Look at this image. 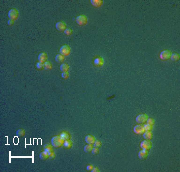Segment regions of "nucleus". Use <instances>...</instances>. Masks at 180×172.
<instances>
[{"mask_svg": "<svg viewBox=\"0 0 180 172\" xmlns=\"http://www.w3.org/2000/svg\"><path fill=\"white\" fill-rule=\"evenodd\" d=\"M60 137H61V139L63 141H65V140H69V138H70V134L68 132H61L60 133Z\"/></svg>", "mask_w": 180, "mask_h": 172, "instance_id": "nucleus-15", "label": "nucleus"}, {"mask_svg": "<svg viewBox=\"0 0 180 172\" xmlns=\"http://www.w3.org/2000/svg\"><path fill=\"white\" fill-rule=\"evenodd\" d=\"M44 69L45 70H51L52 69V64L50 62H48V61L44 62Z\"/></svg>", "mask_w": 180, "mask_h": 172, "instance_id": "nucleus-23", "label": "nucleus"}, {"mask_svg": "<svg viewBox=\"0 0 180 172\" xmlns=\"http://www.w3.org/2000/svg\"><path fill=\"white\" fill-rule=\"evenodd\" d=\"M143 127H144L145 131H151L152 128H153V125H150V124H147V123H146L145 125H143Z\"/></svg>", "mask_w": 180, "mask_h": 172, "instance_id": "nucleus-25", "label": "nucleus"}, {"mask_svg": "<svg viewBox=\"0 0 180 172\" xmlns=\"http://www.w3.org/2000/svg\"><path fill=\"white\" fill-rule=\"evenodd\" d=\"M91 4L94 6V7H100L101 5L103 4V1L102 0H91Z\"/></svg>", "mask_w": 180, "mask_h": 172, "instance_id": "nucleus-16", "label": "nucleus"}, {"mask_svg": "<svg viewBox=\"0 0 180 172\" xmlns=\"http://www.w3.org/2000/svg\"><path fill=\"white\" fill-rule=\"evenodd\" d=\"M138 157H139L141 160L146 159L148 157V150H145V149H142V150H140L139 152H138Z\"/></svg>", "mask_w": 180, "mask_h": 172, "instance_id": "nucleus-9", "label": "nucleus"}, {"mask_svg": "<svg viewBox=\"0 0 180 172\" xmlns=\"http://www.w3.org/2000/svg\"><path fill=\"white\" fill-rule=\"evenodd\" d=\"M18 16H19V13H18V11L16 9H10L9 12H8V17L10 20H16Z\"/></svg>", "mask_w": 180, "mask_h": 172, "instance_id": "nucleus-3", "label": "nucleus"}, {"mask_svg": "<svg viewBox=\"0 0 180 172\" xmlns=\"http://www.w3.org/2000/svg\"><path fill=\"white\" fill-rule=\"evenodd\" d=\"M91 171H92V172H98V171H99V169H98V168H96V167H93Z\"/></svg>", "mask_w": 180, "mask_h": 172, "instance_id": "nucleus-35", "label": "nucleus"}, {"mask_svg": "<svg viewBox=\"0 0 180 172\" xmlns=\"http://www.w3.org/2000/svg\"><path fill=\"white\" fill-rule=\"evenodd\" d=\"M147 118H148L147 115L140 114V115H138V116L135 118V120H136V122L138 123V124H141V123H145L146 120H147Z\"/></svg>", "mask_w": 180, "mask_h": 172, "instance_id": "nucleus-6", "label": "nucleus"}, {"mask_svg": "<svg viewBox=\"0 0 180 172\" xmlns=\"http://www.w3.org/2000/svg\"><path fill=\"white\" fill-rule=\"evenodd\" d=\"M95 137L94 136H92V135H87V136H86L85 137V142H86V143H87V144H93V143H94V142H95Z\"/></svg>", "mask_w": 180, "mask_h": 172, "instance_id": "nucleus-12", "label": "nucleus"}, {"mask_svg": "<svg viewBox=\"0 0 180 172\" xmlns=\"http://www.w3.org/2000/svg\"><path fill=\"white\" fill-rule=\"evenodd\" d=\"M92 168H93V165L89 164V165H87V167H86V169H87L88 171H91V170H92Z\"/></svg>", "mask_w": 180, "mask_h": 172, "instance_id": "nucleus-33", "label": "nucleus"}, {"mask_svg": "<svg viewBox=\"0 0 180 172\" xmlns=\"http://www.w3.org/2000/svg\"><path fill=\"white\" fill-rule=\"evenodd\" d=\"M63 142L64 141L61 139L60 136H54V137H52V139H51V145L55 148H58V147L63 146Z\"/></svg>", "mask_w": 180, "mask_h": 172, "instance_id": "nucleus-1", "label": "nucleus"}, {"mask_svg": "<svg viewBox=\"0 0 180 172\" xmlns=\"http://www.w3.org/2000/svg\"><path fill=\"white\" fill-rule=\"evenodd\" d=\"M60 70H61L62 72H68L69 65L67 64V63H62V64L60 65Z\"/></svg>", "mask_w": 180, "mask_h": 172, "instance_id": "nucleus-17", "label": "nucleus"}, {"mask_svg": "<svg viewBox=\"0 0 180 172\" xmlns=\"http://www.w3.org/2000/svg\"><path fill=\"white\" fill-rule=\"evenodd\" d=\"M170 59L172 61H178L180 59V55L178 53H171V56H170Z\"/></svg>", "mask_w": 180, "mask_h": 172, "instance_id": "nucleus-19", "label": "nucleus"}, {"mask_svg": "<svg viewBox=\"0 0 180 172\" xmlns=\"http://www.w3.org/2000/svg\"><path fill=\"white\" fill-rule=\"evenodd\" d=\"M46 61H47V55H46V53H44V52L40 53V54L38 55V62L44 63V62H46Z\"/></svg>", "mask_w": 180, "mask_h": 172, "instance_id": "nucleus-13", "label": "nucleus"}, {"mask_svg": "<svg viewBox=\"0 0 180 172\" xmlns=\"http://www.w3.org/2000/svg\"><path fill=\"white\" fill-rule=\"evenodd\" d=\"M63 146H64L65 148H71V146H72V142H71L70 140H65L64 142H63Z\"/></svg>", "mask_w": 180, "mask_h": 172, "instance_id": "nucleus-22", "label": "nucleus"}, {"mask_svg": "<svg viewBox=\"0 0 180 172\" xmlns=\"http://www.w3.org/2000/svg\"><path fill=\"white\" fill-rule=\"evenodd\" d=\"M93 63H94V65L96 67H101L104 64V60H103V58H101V57H97V58L94 59Z\"/></svg>", "mask_w": 180, "mask_h": 172, "instance_id": "nucleus-11", "label": "nucleus"}, {"mask_svg": "<svg viewBox=\"0 0 180 172\" xmlns=\"http://www.w3.org/2000/svg\"><path fill=\"white\" fill-rule=\"evenodd\" d=\"M61 77L63 78V79H67V78L69 77V73H68V72H62Z\"/></svg>", "mask_w": 180, "mask_h": 172, "instance_id": "nucleus-30", "label": "nucleus"}, {"mask_svg": "<svg viewBox=\"0 0 180 172\" xmlns=\"http://www.w3.org/2000/svg\"><path fill=\"white\" fill-rule=\"evenodd\" d=\"M39 157H40L41 160H46V159L49 158V155H48L45 151H42V152H41L40 154H39Z\"/></svg>", "mask_w": 180, "mask_h": 172, "instance_id": "nucleus-20", "label": "nucleus"}, {"mask_svg": "<svg viewBox=\"0 0 180 172\" xmlns=\"http://www.w3.org/2000/svg\"><path fill=\"white\" fill-rule=\"evenodd\" d=\"M92 148H93V145L87 144L86 146H84V151H85L86 153H90V152L92 151Z\"/></svg>", "mask_w": 180, "mask_h": 172, "instance_id": "nucleus-21", "label": "nucleus"}, {"mask_svg": "<svg viewBox=\"0 0 180 172\" xmlns=\"http://www.w3.org/2000/svg\"><path fill=\"white\" fill-rule=\"evenodd\" d=\"M64 33L66 35H70L71 33H72V29H70V28H66L65 30H64Z\"/></svg>", "mask_w": 180, "mask_h": 172, "instance_id": "nucleus-32", "label": "nucleus"}, {"mask_svg": "<svg viewBox=\"0 0 180 172\" xmlns=\"http://www.w3.org/2000/svg\"><path fill=\"white\" fill-rule=\"evenodd\" d=\"M76 23L79 26H84L87 23V17L85 15H79L76 18Z\"/></svg>", "mask_w": 180, "mask_h": 172, "instance_id": "nucleus-4", "label": "nucleus"}, {"mask_svg": "<svg viewBox=\"0 0 180 172\" xmlns=\"http://www.w3.org/2000/svg\"><path fill=\"white\" fill-rule=\"evenodd\" d=\"M71 52V49L68 45H62L61 48L59 50V54H61L62 56H68Z\"/></svg>", "mask_w": 180, "mask_h": 172, "instance_id": "nucleus-2", "label": "nucleus"}, {"mask_svg": "<svg viewBox=\"0 0 180 172\" xmlns=\"http://www.w3.org/2000/svg\"><path fill=\"white\" fill-rule=\"evenodd\" d=\"M92 145H93V147L99 148V147L101 146V141H99V140H95V142H94V143H93Z\"/></svg>", "mask_w": 180, "mask_h": 172, "instance_id": "nucleus-27", "label": "nucleus"}, {"mask_svg": "<svg viewBox=\"0 0 180 172\" xmlns=\"http://www.w3.org/2000/svg\"><path fill=\"white\" fill-rule=\"evenodd\" d=\"M170 56H171L170 51L164 50L160 53V59H162V60H168V59H170Z\"/></svg>", "mask_w": 180, "mask_h": 172, "instance_id": "nucleus-7", "label": "nucleus"}, {"mask_svg": "<svg viewBox=\"0 0 180 172\" xmlns=\"http://www.w3.org/2000/svg\"><path fill=\"white\" fill-rule=\"evenodd\" d=\"M140 146L142 149H145V150H149V149H151L152 147V144H151V142H150L149 140H144V141H142L141 142V144H140Z\"/></svg>", "mask_w": 180, "mask_h": 172, "instance_id": "nucleus-5", "label": "nucleus"}, {"mask_svg": "<svg viewBox=\"0 0 180 172\" xmlns=\"http://www.w3.org/2000/svg\"><path fill=\"white\" fill-rule=\"evenodd\" d=\"M49 158H50V159H54V158H55L54 152H51V153H50V154H49Z\"/></svg>", "mask_w": 180, "mask_h": 172, "instance_id": "nucleus-34", "label": "nucleus"}, {"mask_svg": "<svg viewBox=\"0 0 180 172\" xmlns=\"http://www.w3.org/2000/svg\"><path fill=\"white\" fill-rule=\"evenodd\" d=\"M55 60L57 62H63V60H64V56H62L61 54H57L55 56Z\"/></svg>", "mask_w": 180, "mask_h": 172, "instance_id": "nucleus-24", "label": "nucleus"}, {"mask_svg": "<svg viewBox=\"0 0 180 172\" xmlns=\"http://www.w3.org/2000/svg\"><path fill=\"white\" fill-rule=\"evenodd\" d=\"M92 153H93V154H98V153H99V148H97V147H93L92 148V151H91Z\"/></svg>", "mask_w": 180, "mask_h": 172, "instance_id": "nucleus-31", "label": "nucleus"}, {"mask_svg": "<svg viewBox=\"0 0 180 172\" xmlns=\"http://www.w3.org/2000/svg\"><path fill=\"white\" fill-rule=\"evenodd\" d=\"M142 135H143L144 139L149 140V139H151V138H152V132L151 131H144Z\"/></svg>", "mask_w": 180, "mask_h": 172, "instance_id": "nucleus-18", "label": "nucleus"}, {"mask_svg": "<svg viewBox=\"0 0 180 172\" xmlns=\"http://www.w3.org/2000/svg\"><path fill=\"white\" fill-rule=\"evenodd\" d=\"M133 131H134V133H135V134H143V132L145 131V130H144L143 125H141V124H137L136 126H134Z\"/></svg>", "mask_w": 180, "mask_h": 172, "instance_id": "nucleus-8", "label": "nucleus"}, {"mask_svg": "<svg viewBox=\"0 0 180 172\" xmlns=\"http://www.w3.org/2000/svg\"><path fill=\"white\" fill-rule=\"evenodd\" d=\"M44 151L46 152L48 155H49L51 152H53V146H52V145H50V144L44 145Z\"/></svg>", "mask_w": 180, "mask_h": 172, "instance_id": "nucleus-14", "label": "nucleus"}, {"mask_svg": "<svg viewBox=\"0 0 180 172\" xmlns=\"http://www.w3.org/2000/svg\"><path fill=\"white\" fill-rule=\"evenodd\" d=\"M13 22H14L13 20H10V19H9L8 21H7V24H8V25H12V24H13Z\"/></svg>", "mask_w": 180, "mask_h": 172, "instance_id": "nucleus-36", "label": "nucleus"}, {"mask_svg": "<svg viewBox=\"0 0 180 172\" xmlns=\"http://www.w3.org/2000/svg\"><path fill=\"white\" fill-rule=\"evenodd\" d=\"M146 123H147V124H150V125H154V119H152V118H147V120H146Z\"/></svg>", "mask_w": 180, "mask_h": 172, "instance_id": "nucleus-29", "label": "nucleus"}, {"mask_svg": "<svg viewBox=\"0 0 180 172\" xmlns=\"http://www.w3.org/2000/svg\"><path fill=\"white\" fill-rule=\"evenodd\" d=\"M24 133H25V131H24L23 129H18V130H17V132H16L17 136H23V135H24Z\"/></svg>", "mask_w": 180, "mask_h": 172, "instance_id": "nucleus-28", "label": "nucleus"}, {"mask_svg": "<svg viewBox=\"0 0 180 172\" xmlns=\"http://www.w3.org/2000/svg\"><path fill=\"white\" fill-rule=\"evenodd\" d=\"M56 29H57L58 31H64L65 29H66V25L64 22H62V21H59L56 23Z\"/></svg>", "mask_w": 180, "mask_h": 172, "instance_id": "nucleus-10", "label": "nucleus"}, {"mask_svg": "<svg viewBox=\"0 0 180 172\" xmlns=\"http://www.w3.org/2000/svg\"><path fill=\"white\" fill-rule=\"evenodd\" d=\"M36 68L38 69V70H42V69H44V63H42V62H37Z\"/></svg>", "mask_w": 180, "mask_h": 172, "instance_id": "nucleus-26", "label": "nucleus"}]
</instances>
